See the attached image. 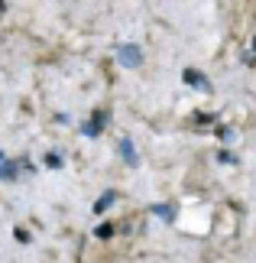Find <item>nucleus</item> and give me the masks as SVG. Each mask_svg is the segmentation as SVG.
I'll list each match as a JSON object with an SVG mask.
<instances>
[{"label": "nucleus", "instance_id": "1", "mask_svg": "<svg viewBox=\"0 0 256 263\" xmlns=\"http://www.w3.org/2000/svg\"><path fill=\"white\" fill-rule=\"evenodd\" d=\"M117 59H120V65H124V68H136L140 62H143V49L140 46H120L117 49Z\"/></svg>", "mask_w": 256, "mask_h": 263}, {"label": "nucleus", "instance_id": "2", "mask_svg": "<svg viewBox=\"0 0 256 263\" xmlns=\"http://www.w3.org/2000/svg\"><path fill=\"white\" fill-rule=\"evenodd\" d=\"M23 169V173H33V163H26V159H13V163H0V179H16V173Z\"/></svg>", "mask_w": 256, "mask_h": 263}, {"label": "nucleus", "instance_id": "3", "mask_svg": "<svg viewBox=\"0 0 256 263\" xmlns=\"http://www.w3.org/2000/svg\"><path fill=\"white\" fill-rule=\"evenodd\" d=\"M120 156H124L127 166H136V163H140V156H136V149H133V140H130V137L120 140Z\"/></svg>", "mask_w": 256, "mask_h": 263}, {"label": "nucleus", "instance_id": "4", "mask_svg": "<svg viewBox=\"0 0 256 263\" xmlns=\"http://www.w3.org/2000/svg\"><path fill=\"white\" fill-rule=\"evenodd\" d=\"M114 201H117V192H110V189H107L104 195H101V198L94 201V215H104V211H107L110 205H114Z\"/></svg>", "mask_w": 256, "mask_h": 263}, {"label": "nucleus", "instance_id": "5", "mask_svg": "<svg viewBox=\"0 0 256 263\" xmlns=\"http://www.w3.org/2000/svg\"><path fill=\"white\" fill-rule=\"evenodd\" d=\"M104 124H107V120H104V110H97V114H94V120H91V124H85V137H97Z\"/></svg>", "mask_w": 256, "mask_h": 263}, {"label": "nucleus", "instance_id": "6", "mask_svg": "<svg viewBox=\"0 0 256 263\" xmlns=\"http://www.w3.org/2000/svg\"><path fill=\"white\" fill-rule=\"evenodd\" d=\"M152 215L172 224V221H175V205H156V208H152Z\"/></svg>", "mask_w": 256, "mask_h": 263}, {"label": "nucleus", "instance_id": "7", "mask_svg": "<svg viewBox=\"0 0 256 263\" xmlns=\"http://www.w3.org/2000/svg\"><path fill=\"white\" fill-rule=\"evenodd\" d=\"M182 78H185V82H188V85H198L201 91H208V88H211V85H208V82H204V78H201V75H194V72H188V68H185V72H182Z\"/></svg>", "mask_w": 256, "mask_h": 263}, {"label": "nucleus", "instance_id": "8", "mask_svg": "<svg viewBox=\"0 0 256 263\" xmlns=\"http://www.w3.org/2000/svg\"><path fill=\"white\" fill-rule=\"evenodd\" d=\"M46 166L49 169H58V166H62V156H58V153H49L46 156Z\"/></svg>", "mask_w": 256, "mask_h": 263}, {"label": "nucleus", "instance_id": "9", "mask_svg": "<svg viewBox=\"0 0 256 263\" xmlns=\"http://www.w3.org/2000/svg\"><path fill=\"white\" fill-rule=\"evenodd\" d=\"M94 234H97V237H110V234H114V224H101Z\"/></svg>", "mask_w": 256, "mask_h": 263}, {"label": "nucleus", "instance_id": "10", "mask_svg": "<svg viewBox=\"0 0 256 263\" xmlns=\"http://www.w3.org/2000/svg\"><path fill=\"white\" fill-rule=\"evenodd\" d=\"M4 10H7V7H4V4H0V13H4Z\"/></svg>", "mask_w": 256, "mask_h": 263}, {"label": "nucleus", "instance_id": "11", "mask_svg": "<svg viewBox=\"0 0 256 263\" xmlns=\"http://www.w3.org/2000/svg\"><path fill=\"white\" fill-rule=\"evenodd\" d=\"M253 52H256V39H253Z\"/></svg>", "mask_w": 256, "mask_h": 263}, {"label": "nucleus", "instance_id": "12", "mask_svg": "<svg viewBox=\"0 0 256 263\" xmlns=\"http://www.w3.org/2000/svg\"><path fill=\"white\" fill-rule=\"evenodd\" d=\"M0 159H4V153H0ZM4 163H7V159H4Z\"/></svg>", "mask_w": 256, "mask_h": 263}]
</instances>
